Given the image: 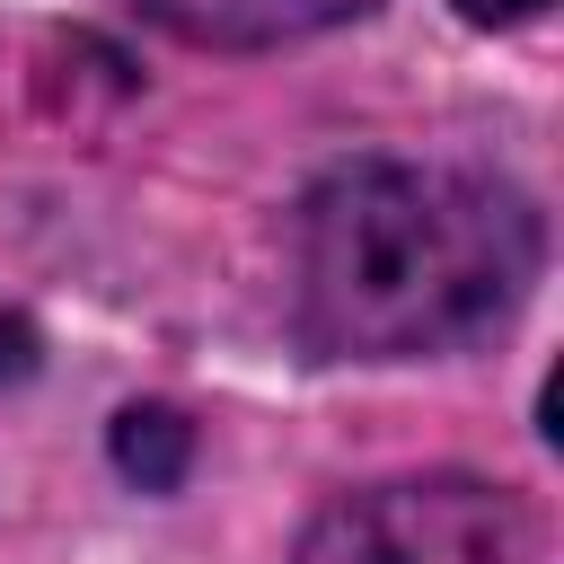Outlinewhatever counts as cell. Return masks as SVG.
<instances>
[{"label": "cell", "mask_w": 564, "mask_h": 564, "mask_svg": "<svg viewBox=\"0 0 564 564\" xmlns=\"http://www.w3.org/2000/svg\"><path fill=\"white\" fill-rule=\"evenodd\" d=\"M300 326L335 361H423L494 335L546 256L538 203L485 167L361 159L300 203Z\"/></svg>", "instance_id": "6da1fadb"}, {"label": "cell", "mask_w": 564, "mask_h": 564, "mask_svg": "<svg viewBox=\"0 0 564 564\" xmlns=\"http://www.w3.org/2000/svg\"><path fill=\"white\" fill-rule=\"evenodd\" d=\"M291 564H538V520L485 476H388L326 502Z\"/></svg>", "instance_id": "7a4b0ae2"}, {"label": "cell", "mask_w": 564, "mask_h": 564, "mask_svg": "<svg viewBox=\"0 0 564 564\" xmlns=\"http://www.w3.org/2000/svg\"><path fill=\"white\" fill-rule=\"evenodd\" d=\"M379 0H141L150 26L185 35V44H212V53H256V44H291V35H317V26H344Z\"/></svg>", "instance_id": "3957f363"}, {"label": "cell", "mask_w": 564, "mask_h": 564, "mask_svg": "<svg viewBox=\"0 0 564 564\" xmlns=\"http://www.w3.org/2000/svg\"><path fill=\"white\" fill-rule=\"evenodd\" d=\"M115 467L141 485V494H176L185 467H194V423L176 405H123L115 414Z\"/></svg>", "instance_id": "277c9868"}, {"label": "cell", "mask_w": 564, "mask_h": 564, "mask_svg": "<svg viewBox=\"0 0 564 564\" xmlns=\"http://www.w3.org/2000/svg\"><path fill=\"white\" fill-rule=\"evenodd\" d=\"M467 26H520V18H538L546 0H449Z\"/></svg>", "instance_id": "5b68a950"}]
</instances>
